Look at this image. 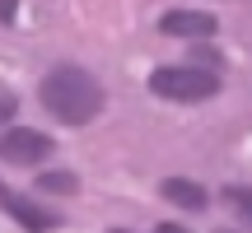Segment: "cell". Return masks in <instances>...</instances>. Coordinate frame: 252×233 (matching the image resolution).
I'll return each instance as SVG.
<instances>
[{
	"label": "cell",
	"mask_w": 252,
	"mask_h": 233,
	"mask_svg": "<svg viewBox=\"0 0 252 233\" xmlns=\"http://www.w3.org/2000/svg\"><path fill=\"white\" fill-rule=\"evenodd\" d=\"M42 108L65 126H89L94 116L103 112V84L94 80L80 65H56V70L42 75V89H37Z\"/></svg>",
	"instance_id": "obj_1"
},
{
	"label": "cell",
	"mask_w": 252,
	"mask_h": 233,
	"mask_svg": "<svg viewBox=\"0 0 252 233\" xmlns=\"http://www.w3.org/2000/svg\"><path fill=\"white\" fill-rule=\"evenodd\" d=\"M150 93L168 103H206L220 93V75L206 65H159L150 70Z\"/></svg>",
	"instance_id": "obj_2"
},
{
	"label": "cell",
	"mask_w": 252,
	"mask_h": 233,
	"mask_svg": "<svg viewBox=\"0 0 252 233\" xmlns=\"http://www.w3.org/2000/svg\"><path fill=\"white\" fill-rule=\"evenodd\" d=\"M47 154H52V135L33 131V126H9V131L0 135V159H5V163L28 168V163L47 159Z\"/></svg>",
	"instance_id": "obj_3"
},
{
	"label": "cell",
	"mask_w": 252,
	"mask_h": 233,
	"mask_svg": "<svg viewBox=\"0 0 252 233\" xmlns=\"http://www.w3.org/2000/svg\"><path fill=\"white\" fill-rule=\"evenodd\" d=\"M0 210H5L9 219H19L28 233H52L61 219L52 215V210H42V205H33L28 196H19V191H9V187H0Z\"/></svg>",
	"instance_id": "obj_4"
},
{
	"label": "cell",
	"mask_w": 252,
	"mask_h": 233,
	"mask_svg": "<svg viewBox=\"0 0 252 233\" xmlns=\"http://www.w3.org/2000/svg\"><path fill=\"white\" fill-rule=\"evenodd\" d=\"M159 33H168V37H215L220 19L206 14V9H168L159 19Z\"/></svg>",
	"instance_id": "obj_5"
},
{
	"label": "cell",
	"mask_w": 252,
	"mask_h": 233,
	"mask_svg": "<svg viewBox=\"0 0 252 233\" xmlns=\"http://www.w3.org/2000/svg\"><path fill=\"white\" fill-rule=\"evenodd\" d=\"M159 196L173 201L178 210H191V215H201V210L210 205L206 187H201V182H187V177H163V182H159Z\"/></svg>",
	"instance_id": "obj_6"
},
{
	"label": "cell",
	"mask_w": 252,
	"mask_h": 233,
	"mask_svg": "<svg viewBox=\"0 0 252 233\" xmlns=\"http://www.w3.org/2000/svg\"><path fill=\"white\" fill-rule=\"evenodd\" d=\"M224 201L238 210V215L252 224V187H224Z\"/></svg>",
	"instance_id": "obj_7"
},
{
	"label": "cell",
	"mask_w": 252,
	"mask_h": 233,
	"mask_svg": "<svg viewBox=\"0 0 252 233\" xmlns=\"http://www.w3.org/2000/svg\"><path fill=\"white\" fill-rule=\"evenodd\" d=\"M37 187H42V191H75L80 182H75V173H42Z\"/></svg>",
	"instance_id": "obj_8"
},
{
	"label": "cell",
	"mask_w": 252,
	"mask_h": 233,
	"mask_svg": "<svg viewBox=\"0 0 252 233\" xmlns=\"http://www.w3.org/2000/svg\"><path fill=\"white\" fill-rule=\"evenodd\" d=\"M19 14V0H0V24H14Z\"/></svg>",
	"instance_id": "obj_9"
},
{
	"label": "cell",
	"mask_w": 252,
	"mask_h": 233,
	"mask_svg": "<svg viewBox=\"0 0 252 233\" xmlns=\"http://www.w3.org/2000/svg\"><path fill=\"white\" fill-rule=\"evenodd\" d=\"M5 116H14V93H0V121Z\"/></svg>",
	"instance_id": "obj_10"
},
{
	"label": "cell",
	"mask_w": 252,
	"mask_h": 233,
	"mask_svg": "<svg viewBox=\"0 0 252 233\" xmlns=\"http://www.w3.org/2000/svg\"><path fill=\"white\" fill-rule=\"evenodd\" d=\"M154 233H187V229H178V224H159Z\"/></svg>",
	"instance_id": "obj_11"
},
{
	"label": "cell",
	"mask_w": 252,
	"mask_h": 233,
	"mask_svg": "<svg viewBox=\"0 0 252 233\" xmlns=\"http://www.w3.org/2000/svg\"><path fill=\"white\" fill-rule=\"evenodd\" d=\"M108 233H131V229H108Z\"/></svg>",
	"instance_id": "obj_12"
},
{
	"label": "cell",
	"mask_w": 252,
	"mask_h": 233,
	"mask_svg": "<svg viewBox=\"0 0 252 233\" xmlns=\"http://www.w3.org/2000/svg\"><path fill=\"white\" fill-rule=\"evenodd\" d=\"M220 233H229V229H220Z\"/></svg>",
	"instance_id": "obj_13"
}]
</instances>
